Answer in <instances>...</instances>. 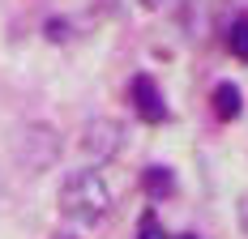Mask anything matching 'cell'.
Instances as JSON below:
<instances>
[{
    "instance_id": "obj_7",
    "label": "cell",
    "mask_w": 248,
    "mask_h": 239,
    "mask_svg": "<svg viewBox=\"0 0 248 239\" xmlns=\"http://www.w3.org/2000/svg\"><path fill=\"white\" fill-rule=\"evenodd\" d=\"M137 239H167V235H163V226H158V218L150 214V209L141 214V222H137Z\"/></svg>"
},
{
    "instance_id": "obj_5",
    "label": "cell",
    "mask_w": 248,
    "mask_h": 239,
    "mask_svg": "<svg viewBox=\"0 0 248 239\" xmlns=\"http://www.w3.org/2000/svg\"><path fill=\"white\" fill-rule=\"evenodd\" d=\"M240 107H244V98H240L235 86H218V90H214V111H218L223 120H235Z\"/></svg>"
},
{
    "instance_id": "obj_6",
    "label": "cell",
    "mask_w": 248,
    "mask_h": 239,
    "mask_svg": "<svg viewBox=\"0 0 248 239\" xmlns=\"http://www.w3.org/2000/svg\"><path fill=\"white\" fill-rule=\"evenodd\" d=\"M227 47L235 51L240 60H248V22H235L231 30H227Z\"/></svg>"
},
{
    "instance_id": "obj_3",
    "label": "cell",
    "mask_w": 248,
    "mask_h": 239,
    "mask_svg": "<svg viewBox=\"0 0 248 239\" xmlns=\"http://www.w3.org/2000/svg\"><path fill=\"white\" fill-rule=\"evenodd\" d=\"M116 149H120V128L111 120H94V124L81 128V154H86V163H107Z\"/></svg>"
},
{
    "instance_id": "obj_8",
    "label": "cell",
    "mask_w": 248,
    "mask_h": 239,
    "mask_svg": "<svg viewBox=\"0 0 248 239\" xmlns=\"http://www.w3.org/2000/svg\"><path fill=\"white\" fill-rule=\"evenodd\" d=\"M146 188H171V175H167V171H146Z\"/></svg>"
},
{
    "instance_id": "obj_9",
    "label": "cell",
    "mask_w": 248,
    "mask_h": 239,
    "mask_svg": "<svg viewBox=\"0 0 248 239\" xmlns=\"http://www.w3.org/2000/svg\"><path fill=\"white\" fill-rule=\"evenodd\" d=\"M180 239H193V235H180Z\"/></svg>"
},
{
    "instance_id": "obj_2",
    "label": "cell",
    "mask_w": 248,
    "mask_h": 239,
    "mask_svg": "<svg viewBox=\"0 0 248 239\" xmlns=\"http://www.w3.org/2000/svg\"><path fill=\"white\" fill-rule=\"evenodd\" d=\"M56 149H60V141H56V133H51L47 124H26L22 133H17V163L30 171H43L56 163Z\"/></svg>"
},
{
    "instance_id": "obj_4",
    "label": "cell",
    "mask_w": 248,
    "mask_h": 239,
    "mask_svg": "<svg viewBox=\"0 0 248 239\" xmlns=\"http://www.w3.org/2000/svg\"><path fill=\"white\" fill-rule=\"evenodd\" d=\"M128 98H133L137 116L146 120V124H163V120H167V103H163L158 86H154L150 77H137V81L128 86Z\"/></svg>"
},
{
    "instance_id": "obj_1",
    "label": "cell",
    "mask_w": 248,
    "mask_h": 239,
    "mask_svg": "<svg viewBox=\"0 0 248 239\" xmlns=\"http://www.w3.org/2000/svg\"><path fill=\"white\" fill-rule=\"evenodd\" d=\"M111 209V188L94 167L73 171L60 188V214L73 218V222H99L103 214Z\"/></svg>"
},
{
    "instance_id": "obj_10",
    "label": "cell",
    "mask_w": 248,
    "mask_h": 239,
    "mask_svg": "<svg viewBox=\"0 0 248 239\" xmlns=\"http://www.w3.org/2000/svg\"><path fill=\"white\" fill-rule=\"evenodd\" d=\"M64 239H69V235H64Z\"/></svg>"
}]
</instances>
